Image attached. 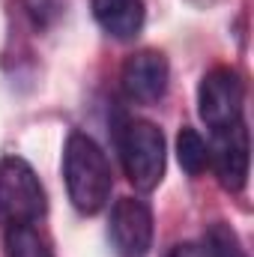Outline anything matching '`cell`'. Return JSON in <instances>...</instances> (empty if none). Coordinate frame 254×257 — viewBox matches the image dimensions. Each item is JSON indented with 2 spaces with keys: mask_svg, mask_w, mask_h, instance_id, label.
I'll return each instance as SVG.
<instances>
[{
  "mask_svg": "<svg viewBox=\"0 0 254 257\" xmlns=\"http://www.w3.org/2000/svg\"><path fill=\"white\" fill-rule=\"evenodd\" d=\"M3 245H6V257H54L45 236L33 224H9Z\"/></svg>",
  "mask_w": 254,
  "mask_h": 257,
  "instance_id": "obj_9",
  "label": "cell"
},
{
  "mask_svg": "<svg viewBox=\"0 0 254 257\" xmlns=\"http://www.w3.org/2000/svg\"><path fill=\"white\" fill-rule=\"evenodd\" d=\"M168 81H171L168 57L162 51H156V48L135 51L123 63V72H120L123 96H126L129 102H138V105L159 102L168 93Z\"/></svg>",
  "mask_w": 254,
  "mask_h": 257,
  "instance_id": "obj_7",
  "label": "cell"
},
{
  "mask_svg": "<svg viewBox=\"0 0 254 257\" xmlns=\"http://www.w3.org/2000/svg\"><path fill=\"white\" fill-rule=\"evenodd\" d=\"M177 159H180V168L189 174V177H200L209 165V147L206 141L200 138V132L191 126H183L177 135Z\"/></svg>",
  "mask_w": 254,
  "mask_h": 257,
  "instance_id": "obj_10",
  "label": "cell"
},
{
  "mask_svg": "<svg viewBox=\"0 0 254 257\" xmlns=\"http://www.w3.org/2000/svg\"><path fill=\"white\" fill-rule=\"evenodd\" d=\"M63 177L69 200L81 215H96L108 206L111 189H114L111 162H108L105 150L87 132H72L66 138Z\"/></svg>",
  "mask_w": 254,
  "mask_h": 257,
  "instance_id": "obj_1",
  "label": "cell"
},
{
  "mask_svg": "<svg viewBox=\"0 0 254 257\" xmlns=\"http://www.w3.org/2000/svg\"><path fill=\"white\" fill-rule=\"evenodd\" d=\"M168 257H212V251L206 242H180L168 251Z\"/></svg>",
  "mask_w": 254,
  "mask_h": 257,
  "instance_id": "obj_12",
  "label": "cell"
},
{
  "mask_svg": "<svg viewBox=\"0 0 254 257\" xmlns=\"http://www.w3.org/2000/svg\"><path fill=\"white\" fill-rule=\"evenodd\" d=\"M90 9H93L96 24L111 39H120V42L135 39L147 21L144 0H90Z\"/></svg>",
  "mask_w": 254,
  "mask_h": 257,
  "instance_id": "obj_8",
  "label": "cell"
},
{
  "mask_svg": "<svg viewBox=\"0 0 254 257\" xmlns=\"http://www.w3.org/2000/svg\"><path fill=\"white\" fill-rule=\"evenodd\" d=\"M117 153L123 162L129 183L138 192H153L159 189L168 165V150H165V135L162 128L147 123V120H129L123 117L114 132Z\"/></svg>",
  "mask_w": 254,
  "mask_h": 257,
  "instance_id": "obj_2",
  "label": "cell"
},
{
  "mask_svg": "<svg viewBox=\"0 0 254 257\" xmlns=\"http://www.w3.org/2000/svg\"><path fill=\"white\" fill-rule=\"evenodd\" d=\"M203 242L209 245L212 257H248L245 248H242V242H239V236H236V230L230 224H224V221H215L206 230V239Z\"/></svg>",
  "mask_w": 254,
  "mask_h": 257,
  "instance_id": "obj_11",
  "label": "cell"
},
{
  "mask_svg": "<svg viewBox=\"0 0 254 257\" xmlns=\"http://www.w3.org/2000/svg\"><path fill=\"white\" fill-rule=\"evenodd\" d=\"M153 209L141 197H120L108 218V236L117 257H147L153 248Z\"/></svg>",
  "mask_w": 254,
  "mask_h": 257,
  "instance_id": "obj_6",
  "label": "cell"
},
{
  "mask_svg": "<svg viewBox=\"0 0 254 257\" xmlns=\"http://www.w3.org/2000/svg\"><path fill=\"white\" fill-rule=\"evenodd\" d=\"M206 147H209V168L218 186L230 194H239L248 183V165H251V138L245 120L212 132V144Z\"/></svg>",
  "mask_w": 254,
  "mask_h": 257,
  "instance_id": "obj_5",
  "label": "cell"
},
{
  "mask_svg": "<svg viewBox=\"0 0 254 257\" xmlns=\"http://www.w3.org/2000/svg\"><path fill=\"white\" fill-rule=\"evenodd\" d=\"M48 212V194L36 171L21 156L0 159V221L36 224Z\"/></svg>",
  "mask_w": 254,
  "mask_h": 257,
  "instance_id": "obj_3",
  "label": "cell"
},
{
  "mask_svg": "<svg viewBox=\"0 0 254 257\" xmlns=\"http://www.w3.org/2000/svg\"><path fill=\"white\" fill-rule=\"evenodd\" d=\"M245 84L242 75L230 66L209 69L197 84V114L212 132L227 128L242 120Z\"/></svg>",
  "mask_w": 254,
  "mask_h": 257,
  "instance_id": "obj_4",
  "label": "cell"
}]
</instances>
